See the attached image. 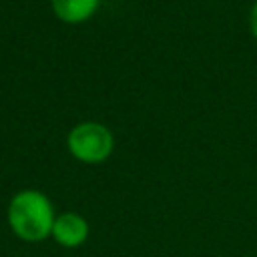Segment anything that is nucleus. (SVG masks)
Listing matches in <instances>:
<instances>
[{
    "label": "nucleus",
    "mask_w": 257,
    "mask_h": 257,
    "mask_svg": "<svg viewBox=\"0 0 257 257\" xmlns=\"http://www.w3.org/2000/svg\"><path fill=\"white\" fill-rule=\"evenodd\" d=\"M102 0H50L52 14L64 24H82L90 20Z\"/></svg>",
    "instance_id": "4"
},
{
    "label": "nucleus",
    "mask_w": 257,
    "mask_h": 257,
    "mask_svg": "<svg viewBox=\"0 0 257 257\" xmlns=\"http://www.w3.org/2000/svg\"><path fill=\"white\" fill-rule=\"evenodd\" d=\"M88 235H90V225L84 215L76 211L56 213L52 233H50V239L54 243H58L64 249H76L86 243Z\"/></svg>",
    "instance_id": "3"
},
{
    "label": "nucleus",
    "mask_w": 257,
    "mask_h": 257,
    "mask_svg": "<svg viewBox=\"0 0 257 257\" xmlns=\"http://www.w3.org/2000/svg\"><path fill=\"white\" fill-rule=\"evenodd\" d=\"M56 219L50 197L38 189H22L12 195L6 207V221L10 231L26 243L50 239Z\"/></svg>",
    "instance_id": "1"
},
{
    "label": "nucleus",
    "mask_w": 257,
    "mask_h": 257,
    "mask_svg": "<svg viewBox=\"0 0 257 257\" xmlns=\"http://www.w3.org/2000/svg\"><path fill=\"white\" fill-rule=\"evenodd\" d=\"M68 155L84 165L104 163L114 151L112 131L98 120H80L66 133Z\"/></svg>",
    "instance_id": "2"
},
{
    "label": "nucleus",
    "mask_w": 257,
    "mask_h": 257,
    "mask_svg": "<svg viewBox=\"0 0 257 257\" xmlns=\"http://www.w3.org/2000/svg\"><path fill=\"white\" fill-rule=\"evenodd\" d=\"M249 32H251V36L257 40V0L251 4V8H249Z\"/></svg>",
    "instance_id": "5"
}]
</instances>
